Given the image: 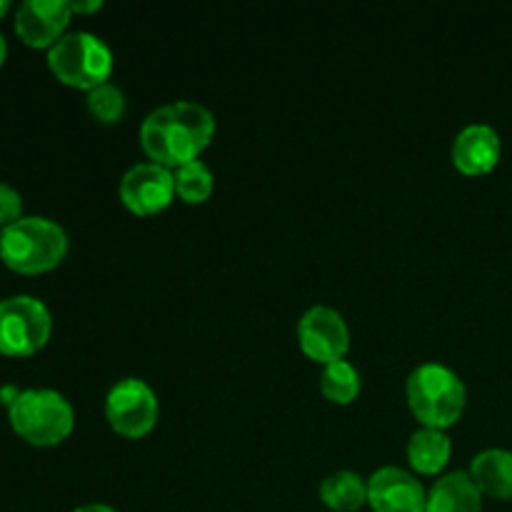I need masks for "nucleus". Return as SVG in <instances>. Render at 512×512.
Here are the masks:
<instances>
[{"instance_id":"f8f14e48","label":"nucleus","mask_w":512,"mask_h":512,"mask_svg":"<svg viewBox=\"0 0 512 512\" xmlns=\"http://www.w3.org/2000/svg\"><path fill=\"white\" fill-rule=\"evenodd\" d=\"M503 143H500L498 130L485 123L465 125L453 140V163L455 168L468 175H483L498 165Z\"/></svg>"},{"instance_id":"9b49d317","label":"nucleus","mask_w":512,"mask_h":512,"mask_svg":"<svg viewBox=\"0 0 512 512\" xmlns=\"http://www.w3.org/2000/svg\"><path fill=\"white\" fill-rule=\"evenodd\" d=\"M70 15L65 0H25L15 13V30L33 48H53L65 35Z\"/></svg>"},{"instance_id":"9d476101","label":"nucleus","mask_w":512,"mask_h":512,"mask_svg":"<svg viewBox=\"0 0 512 512\" xmlns=\"http://www.w3.org/2000/svg\"><path fill=\"white\" fill-rule=\"evenodd\" d=\"M368 503L375 512H425L428 493L413 473L385 465L370 475Z\"/></svg>"},{"instance_id":"0eeeda50","label":"nucleus","mask_w":512,"mask_h":512,"mask_svg":"<svg viewBox=\"0 0 512 512\" xmlns=\"http://www.w3.org/2000/svg\"><path fill=\"white\" fill-rule=\"evenodd\" d=\"M158 410V395L140 378L118 380L105 398L108 423L125 438H140L150 433L158 420Z\"/></svg>"},{"instance_id":"6ab92c4d","label":"nucleus","mask_w":512,"mask_h":512,"mask_svg":"<svg viewBox=\"0 0 512 512\" xmlns=\"http://www.w3.org/2000/svg\"><path fill=\"white\" fill-rule=\"evenodd\" d=\"M88 108L95 120H100V123L105 125H113L118 123V120H123L128 100H125L123 88H118V85L108 80V83L88 90Z\"/></svg>"},{"instance_id":"dca6fc26","label":"nucleus","mask_w":512,"mask_h":512,"mask_svg":"<svg viewBox=\"0 0 512 512\" xmlns=\"http://www.w3.org/2000/svg\"><path fill=\"white\" fill-rule=\"evenodd\" d=\"M320 498L328 508L338 512L360 510L368 503V483L353 470H335L320 485Z\"/></svg>"},{"instance_id":"39448f33","label":"nucleus","mask_w":512,"mask_h":512,"mask_svg":"<svg viewBox=\"0 0 512 512\" xmlns=\"http://www.w3.org/2000/svg\"><path fill=\"white\" fill-rule=\"evenodd\" d=\"M15 433L33 445H58L73 430V405L55 390H20L8 408Z\"/></svg>"},{"instance_id":"4be33fe9","label":"nucleus","mask_w":512,"mask_h":512,"mask_svg":"<svg viewBox=\"0 0 512 512\" xmlns=\"http://www.w3.org/2000/svg\"><path fill=\"white\" fill-rule=\"evenodd\" d=\"M73 512H118V510H113L110 505H103V503H90V505H80V508Z\"/></svg>"},{"instance_id":"4468645a","label":"nucleus","mask_w":512,"mask_h":512,"mask_svg":"<svg viewBox=\"0 0 512 512\" xmlns=\"http://www.w3.org/2000/svg\"><path fill=\"white\" fill-rule=\"evenodd\" d=\"M470 478L480 493L498 500H512V453L503 448H488L470 463Z\"/></svg>"},{"instance_id":"1a4fd4ad","label":"nucleus","mask_w":512,"mask_h":512,"mask_svg":"<svg viewBox=\"0 0 512 512\" xmlns=\"http://www.w3.org/2000/svg\"><path fill=\"white\" fill-rule=\"evenodd\" d=\"M173 195V170L160 163H153V160L128 168L123 180H120V200L125 203V208H130L138 215L160 213V210L168 208Z\"/></svg>"},{"instance_id":"7ed1b4c3","label":"nucleus","mask_w":512,"mask_h":512,"mask_svg":"<svg viewBox=\"0 0 512 512\" xmlns=\"http://www.w3.org/2000/svg\"><path fill=\"white\" fill-rule=\"evenodd\" d=\"M468 390L460 375L443 363H423L408 378V403L425 428H448L463 415Z\"/></svg>"},{"instance_id":"ddd939ff","label":"nucleus","mask_w":512,"mask_h":512,"mask_svg":"<svg viewBox=\"0 0 512 512\" xmlns=\"http://www.w3.org/2000/svg\"><path fill=\"white\" fill-rule=\"evenodd\" d=\"M483 510V493L465 470L443 475L435 480L428 493L425 512H480Z\"/></svg>"},{"instance_id":"f257e3e1","label":"nucleus","mask_w":512,"mask_h":512,"mask_svg":"<svg viewBox=\"0 0 512 512\" xmlns=\"http://www.w3.org/2000/svg\"><path fill=\"white\" fill-rule=\"evenodd\" d=\"M215 133V118L195 100H175L145 115L140 125V145L153 163L165 168L198 160Z\"/></svg>"},{"instance_id":"f3484780","label":"nucleus","mask_w":512,"mask_h":512,"mask_svg":"<svg viewBox=\"0 0 512 512\" xmlns=\"http://www.w3.org/2000/svg\"><path fill=\"white\" fill-rule=\"evenodd\" d=\"M320 390L328 400L333 403H353L360 393V373L353 363L348 360H335V363H328L323 368V375H320Z\"/></svg>"},{"instance_id":"423d86ee","label":"nucleus","mask_w":512,"mask_h":512,"mask_svg":"<svg viewBox=\"0 0 512 512\" xmlns=\"http://www.w3.org/2000/svg\"><path fill=\"white\" fill-rule=\"evenodd\" d=\"M50 313L38 298L15 295L0 303V353L33 355L50 338Z\"/></svg>"},{"instance_id":"b1692460","label":"nucleus","mask_w":512,"mask_h":512,"mask_svg":"<svg viewBox=\"0 0 512 512\" xmlns=\"http://www.w3.org/2000/svg\"><path fill=\"white\" fill-rule=\"evenodd\" d=\"M8 8H10V5H8V0H0V18H3V15L8 13Z\"/></svg>"},{"instance_id":"20e7f679","label":"nucleus","mask_w":512,"mask_h":512,"mask_svg":"<svg viewBox=\"0 0 512 512\" xmlns=\"http://www.w3.org/2000/svg\"><path fill=\"white\" fill-rule=\"evenodd\" d=\"M48 65L55 78L73 88L93 90L108 83L113 73V50L98 35L88 30L65 33L48 50Z\"/></svg>"},{"instance_id":"aec40b11","label":"nucleus","mask_w":512,"mask_h":512,"mask_svg":"<svg viewBox=\"0 0 512 512\" xmlns=\"http://www.w3.org/2000/svg\"><path fill=\"white\" fill-rule=\"evenodd\" d=\"M23 198H20L18 190L13 185L0 183V225H13L15 220L23 218Z\"/></svg>"},{"instance_id":"f03ea898","label":"nucleus","mask_w":512,"mask_h":512,"mask_svg":"<svg viewBox=\"0 0 512 512\" xmlns=\"http://www.w3.org/2000/svg\"><path fill=\"white\" fill-rule=\"evenodd\" d=\"M68 253V235L48 218L15 220L0 233V258L18 273H45Z\"/></svg>"},{"instance_id":"412c9836","label":"nucleus","mask_w":512,"mask_h":512,"mask_svg":"<svg viewBox=\"0 0 512 512\" xmlns=\"http://www.w3.org/2000/svg\"><path fill=\"white\" fill-rule=\"evenodd\" d=\"M100 8H103L100 0H90V3H70V10H73V13H93V10H100Z\"/></svg>"},{"instance_id":"2eb2a0df","label":"nucleus","mask_w":512,"mask_h":512,"mask_svg":"<svg viewBox=\"0 0 512 512\" xmlns=\"http://www.w3.org/2000/svg\"><path fill=\"white\" fill-rule=\"evenodd\" d=\"M453 453V443H450L448 433L438 428H420L410 435L408 440V458L418 473L435 475L445 468Z\"/></svg>"},{"instance_id":"6e6552de","label":"nucleus","mask_w":512,"mask_h":512,"mask_svg":"<svg viewBox=\"0 0 512 512\" xmlns=\"http://www.w3.org/2000/svg\"><path fill=\"white\" fill-rule=\"evenodd\" d=\"M298 340L308 358L328 365L345 358L350 348V330L338 310L328 305H313L300 318Z\"/></svg>"},{"instance_id":"a211bd4d","label":"nucleus","mask_w":512,"mask_h":512,"mask_svg":"<svg viewBox=\"0 0 512 512\" xmlns=\"http://www.w3.org/2000/svg\"><path fill=\"white\" fill-rule=\"evenodd\" d=\"M175 178V193L185 200V203H205L213 193V170L203 163V160H190V163L173 168Z\"/></svg>"},{"instance_id":"5701e85b","label":"nucleus","mask_w":512,"mask_h":512,"mask_svg":"<svg viewBox=\"0 0 512 512\" xmlns=\"http://www.w3.org/2000/svg\"><path fill=\"white\" fill-rule=\"evenodd\" d=\"M5 55H8V45H5V38H3V33H0V65H3Z\"/></svg>"}]
</instances>
